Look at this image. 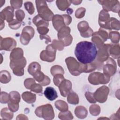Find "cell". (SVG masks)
<instances>
[{
	"label": "cell",
	"mask_w": 120,
	"mask_h": 120,
	"mask_svg": "<svg viewBox=\"0 0 120 120\" xmlns=\"http://www.w3.org/2000/svg\"><path fill=\"white\" fill-rule=\"evenodd\" d=\"M64 79H65V78L63 75V74H62V75H61L60 74H56L55 75H54L53 82L55 85L59 87L60 83Z\"/></svg>",
	"instance_id": "35"
},
{
	"label": "cell",
	"mask_w": 120,
	"mask_h": 120,
	"mask_svg": "<svg viewBox=\"0 0 120 120\" xmlns=\"http://www.w3.org/2000/svg\"><path fill=\"white\" fill-rule=\"evenodd\" d=\"M61 95L63 97H66L72 88V83L69 80L64 79L59 86Z\"/></svg>",
	"instance_id": "19"
},
{
	"label": "cell",
	"mask_w": 120,
	"mask_h": 120,
	"mask_svg": "<svg viewBox=\"0 0 120 120\" xmlns=\"http://www.w3.org/2000/svg\"><path fill=\"white\" fill-rule=\"evenodd\" d=\"M78 29L81 35L84 38H88L93 34L92 30L89 27L88 23L86 21H82L78 23Z\"/></svg>",
	"instance_id": "16"
},
{
	"label": "cell",
	"mask_w": 120,
	"mask_h": 120,
	"mask_svg": "<svg viewBox=\"0 0 120 120\" xmlns=\"http://www.w3.org/2000/svg\"><path fill=\"white\" fill-rule=\"evenodd\" d=\"M23 51L20 48L13 49L10 55L11 61L16 60L22 58L23 57Z\"/></svg>",
	"instance_id": "23"
},
{
	"label": "cell",
	"mask_w": 120,
	"mask_h": 120,
	"mask_svg": "<svg viewBox=\"0 0 120 120\" xmlns=\"http://www.w3.org/2000/svg\"><path fill=\"white\" fill-rule=\"evenodd\" d=\"M26 60L24 57L16 60L10 61V66L13 70V73L17 76H22L24 74L23 68L26 64Z\"/></svg>",
	"instance_id": "4"
},
{
	"label": "cell",
	"mask_w": 120,
	"mask_h": 120,
	"mask_svg": "<svg viewBox=\"0 0 120 120\" xmlns=\"http://www.w3.org/2000/svg\"><path fill=\"white\" fill-rule=\"evenodd\" d=\"M111 45L105 44L102 47L98 49V51L97 52V60L103 62L106 60L109 56L110 48Z\"/></svg>",
	"instance_id": "14"
},
{
	"label": "cell",
	"mask_w": 120,
	"mask_h": 120,
	"mask_svg": "<svg viewBox=\"0 0 120 120\" xmlns=\"http://www.w3.org/2000/svg\"><path fill=\"white\" fill-rule=\"evenodd\" d=\"M93 107L94 108L93 109L91 107H90V113L93 115H98L99 114L100 112V107L97 105H92Z\"/></svg>",
	"instance_id": "42"
},
{
	"label": "cell",
	"mask_w": 120,
	"mask_h": 120,
	"mask_svg": "<svg viewBox=\"0 0 120 120\" xmlns=\"http://www.w3.org/2000/svg\"><path fill=\"white\" fill-rule=\"evenodd\" d=\"M35 82L33 79H32V78H28L27 79H26L25 80L24 84V86H25V88H26L28 89H30L31 85Z\"/></svg>",
	"instance_id": "47"
},
{
	"label": "cell",
	"mask_w": 120,
	"mask_h": 120,
	"mask_svg": "<svg viewBox=\"0 0 120 120\" xmlns=\"http://www.w3.org/2000/svg\"><path fill=\"white\" fill-rule=\"evenodd\" d=\"M67 100L69 103L71 104L76 105L79 103L78 95L74 92H71L68 93Z\"/></svg>",
	"instance_id": "29"
},
{
	"label": "cell",
	"mask_w": 120,
	"mask_h": 120,
	"mask_svg": "<svg viewBox=\"0 0 120 120\" xmlns=\"http://www.w3.org/2000/svg\"><path fill=\"white\" fill-rule=\"evenodd\" d=\"M119 45H111L109 50L110 54L114 58H119L120 56V51H119Z\"/></svg>",
	"instance_id": "27"
},
{
	"label": "cell",
	"mask_w": 120,
	"mask_h": 120,
	"mask_svg": "<svg viewBox=\"0 0 120 120\" xmlns=\"http://www.w3.org/2000/svg\"><path fill=\"white\" fill-rule=\"evenodd\" d=\"M110 27L111 29L119 30L120 29L119 21L115 18H111L110 20Z\"/></svg>",
	"instance_id": "32"
},
{
	"label": "cell",
	"mask_w": 120,
	"mask_h": 120,
	"mask_svg": "<svg viewBox=\"0 0 120 120\" xmlns=\"http://www.w3.org/2000/svg\"><path fill=\"white\" fill-rule=\"evenodd\" d=\"M56 71L57 73H59V74H64V71L62 68L61 66H58V65H55L53 66L52 67L51 69V72L52 75H55L56 74Z\"/></svg>",
	"instance_id": "33"
},
{
	"label": "cell",
	"mask_w": 120,
	"mask_h": 120,
	"mask_svg": "<svg viewBox=\"0 0 120 120\" xmlns=\"http://www.w3.org/2000/svg\"><path fill=\"white\" fill-rule=\"evenodd\" d=\"M10 2L12 8L15 9L20 8L22 3V0H10Z\"/></svg>",
	"instance_id": "46"
},
{
	"label": "cell",
	"mask_w": 120,
	"mask_h": 120,
	"mask_svg": "<svg viewBox=\"0 0 120 120\" xmlns=\"http://www.w3.org/2000/svg\"><path fill=\"white\" fill-rule=\"evenodd\" d=\"M0 40V50H5L6 51H11L14 49V48L16 46V41L12 38H2Z\"/></svg>",
	"instance_id": "18"
},
{
	"label": "cell",
	"mask_w": 120,
	"mask_h": 120,
	"mask_svg": "<svg viewBox=\"0 0 120 120\" xmlns=\"http://www.w3.org/2000/svg\"><path fill=\"white\" fill-rule=\"evenodd\" d=\"M110 16L107 12L103 10L100 11L99 15V24L103 28L111 30L110 27Z\"/></svg>",
	"instance_id": "15"
},
{
	"label": "cell",
	"mask_w": 120,
	"mask_h": 120,
	"mask_svg": "<svg viewBox=\"0 0 120 120\" xmlns=\"http://www.w3.org/2000/svg\"><path fill=\"white\" fill-rule=\"evenodd\" d=\"M92 35L93 36L91 40L95 45H96L97 47L99 49L104 45L103 43L105 41L98 32L93 33Z\"/></svg>",
	"instance_id": "22"
},
{
	"label": "cell",
	"mask_w": 120,
	"mask_h": 120,
	"mask_svg": "<svg viewBox=\"0 0 120 120\" xmlns=\"http://www.w3.org/2000/svg\"><path fill=\"white\" fill-rule=\"evenodd\" d=\"M44 95L45 98L50 101L55 100L58 97L55 90L52 87H47L44 91Z\"/></svg>",
	"instance_id": "21"
},
{
	"label": "cell",
	"mask_w": 120,
	"mask_h": 120,
	"mask_svg": "<svg viewBox=\"0 0 120 120\" xmlns=\"http://www.w3.org/2000/svg\"><path fill=\"white\" fill-rule=\"evenodd\" d=\"M109 92V89L105 86H103L97 90L93 93L94 97L96 101L100 103H104L106 101L107 95Z\"/></svg>",
	"instance_id": "12"
},
{
	"label": "cell",
	"mask_w": 120,
	"mask_h": 120,
	"mask_svg": "<svg viewBox=\"0 0 120 120\" xmlns=\"http://www.w3.org/2000/svg\"><path fill=\"white\" fill-rule=\"evenodd\" d=\"M70 32V29L68 26L63 27L59 31L58 38L64 46L69 45L72 43L73 38L72 36L69 34Z\"/></svg>",
	"instance_id": "7"
},
{
	"label": "cell",
	"mask_w": 120,
	"mask_h": 120,
	"mask_svg": "<svg viewBox=\"0 0 120 120\" xmlns=\"http://www.w3.org/2000/svg\"><path fill=\"white\" fill-rule=\"evenodd\" d=\"M98 51L95 44L87 41H81L76 45L75 54L81 63H91L96 59Z\"/></svg>",
	"instance_id": "1"
},
{
	"label": "cell",
	"mask_w": 120,
	"mask_h": 120,
	"mask_svg": "<svg viewBox=\"0 0 120 120\" xmlns=\"http://www.w3.org/2000/svg\"><path fill=\"white\" fill-rule=\"evenodd\" d=\"M71 0H57L56 5L58 8L61 10H65L70 5Z\"/></svg>",
	"instance_id": "28"
},
{
	"label": "cell",
	"mask_w": 120,
	"mask_h": 120,
	"mask_svg": "<svg viewBox=\"0 0 120 120\" xmlns=\"http://www.w3.org/2000/svg\"><path fill=\"white\" fill-rule=\"evenodd\" d=\"M23 99L28 103H32L36 100V95L30 92H25L22 94Z\"/></svg>",
	"instance_id": "25"
},
{
	"label": "cell",
	"mask_w": 120,
	"mask_h": 120,
	"mask_svg": "<svg viewBox=\"0 0 120 120\" xmlns=\"http://www.w3.org/2000/svg\"><path fill=\"white\" fill-rule=\"evenodd\" d=\"M30 89L31 91L37 93H42V86L38 84H36L35 82L31 85Z\"/></svg>",
	"instance_id": "39"
},
{
	"label": "cell",
	"mask_w": 120,
	"mask_h": 120,
	"mask_svg": "<svg viewBox=\"0 0 120 120\" xmlns=\"http://www.w3.org/2000/svg\"><path fill=\"white\" fill-rule=\"evenodd\" d=\"M35 2L38 15L46 21L52 20L53 14L48 8L46 2L45 0H36Z\"/></svg>",
	"instance_id": "2"
},
{
	"label": "cell",
	"mask_w": 120,
	"mask_h": 120,
	"mask_svg": "<svg viewBox=\"0 0 120 120\" xmlns=\"http://www.w3.org/2000/svg\"><path fill=\"white\" fill-rule=\"evenodd\" d=\"M9 100L8 102L9 110L15 112L18 110L19 108V103L20 101L19 93L16 91L11 92L9 94Z\"/></svg>",
	"instance_id": "9"
},
{
	"label": "cell",
	"mask_w": 120,
	"mask_h": 120,
	"mask_svg": "<svg viewBox=\"0 0 120 120\" xmlns=\"http://www.w3.org/2000/svg\"><path fill=\"white\" fill-rule=\"evenodd\" d=\"M50 83V79L49 78V77L45 75L44 80L42 82H40L39 83L41 84L42 85L45 86V85H47L49 84Z\"/></svg>",
	"instance_id": "50"
},
{
	"label": "cell",
	"mask_w": 120,
	"mask_h": 120,
	"mask_svg": "<svg viewBox=\"0 0 120 120\" xmlns=\"http://www.w3.org/2000/svg\"><path fill=\"white\" fill-rule=\"evenodd\" d=\"M14 8L8 6L3 9L0 12V25L2 26V23L4 24V20L9 22L13 19Z\"/></svg>",
	"instance_id": "13"
},
{
	"label": "cell",
	"mask_w": 120,
	"mask_h": 120,
	"mask_svg": "<svg viewBox=\"0 0 120 120\" xmlns=\"http://www.w3.org/2000/svg\"><path fill=\"white\" fill-rule=\"evenodd\" d=\"M119 33L116 31L110 32L109 35V38L113 43H118L119 41Z\"/></svg>",
	"instance_id": "34"
},
{
	"label": "cell",
	"mask_w": 120,
	"mask_h": 120,
	"mask_svg": "<svg viewBox=\"0 0 120 120\" xmlns=\"http://www.w3.org/2000/svg\"><path fill=\"white\" fill-rule=\"evenodd\" d=\"M82 0L79 1V0H71V3H73L74 5H78L80 4L82 2Z\"/></svg>",
	"instance_id": "52"
},
{
	"label": "cell",
	"mask_w": 120,
	"mask_h": 120,
	"mask_svg": "<svg viewBox=\"0 0 120 120\" xmlns=\"http://www.w3.org/2000/svg\"><path fill=\"white\" fill-rule=\"evenodd\" d=\"M24 7L25 9L30 15H32L34 13L35 9L32 2L30 1L25 2L24 3Z\"/></svg>",
	"instance_id": "36"
},
{
	"label": "cell",
	"mask_w": 120,
	"mask_h": 120,
	"mask_svg": "<svg viewBox=\"0 0 120 120\" xmlns=\"http://www.w3.org/2000/svg\"><path fill=\"white\" fill-rule=\"evenodd\" d=\"M85 9L83 8H80L76 10L75 16L77 18H81L84 16Z\"/></svg>",
	"instance_id": "43"
},
{
	"label": "cell",
	"mask_w": 120,
	"mask_h": 120,
	"mask_svg": "<svg viewBox=\"0 0 120 120\" xmlns=\"http://www.w3.org/2000/svg\"><path fill=\"white\" fill-rule=\"evenodd\" d=\"M34 35V30L30 26L25 27L22 30L20 41L24 45H27Z\"/></svg>",
	"instance_id": "11"
},
{
	"label": "cell",
	"mask_w": 120,
	"mask_h": 120,
	"mask_svg": "<svg viewBox=\"0 0 120 120\" xmlns=\"http://www.w3.org/2000/svg\"><path fill=\"white\" fill-rule=\"evenodd\" d=\"M102 5L104 10L108 12L112 11L114 12L119 11L120 3L118 0H101L98 1Z\"/></svg>",
	"instance_id": "10"
},
{
	"label": "cell",
	"mask_w": 120,
	"mask_h": 120,
	"mask_svg": "<svg viewBox=\"0 0 120 120\" xmlns=\"http://www.w3.org/2000/svg\"><path fill=\"white\" fill-rule=\"evenodd\" d=\"M15 16L17 20L21 22L23 20L25 16V14L23 10H18L15 12Z\"/></svg>",
	"instance_id": "44"
},
{
	"label": "cell",
	"mask_w": 120,
	"mask_h": 120,
	"mask_svg": "<svg viewBox=\"0 0 120 120\" xmlns=\"http://www.w3.org/2000/svg\"><path fill=\"white\" fill-rule=\"evenodd\" d=\"M110 76L100 72H95L90 74L88 77L89 82L94 85L107 83L110 81Z\"/></svg>",
	"instance_id": "5"
},
{
	"label": "cell",
	"mask_w": 120,
	"mask_h": 120,
	"mask_svg": "<svg viewBox=\"0 0 120 120\" xmlns=\"http://www.w3.org/2000/svg\"><path fill=\"white\" fill-rule=\"evenodd\" d=\"M35 112L38 117H43L44 119H52L54 116L53 108L50 104H47L37 108Z\"/></svg>",
	"instance_id": "3"
},
{
	"label": "cell",
	"mask_w": 120,
	"mask_h": 120,
	"mask_svg": "<svg viewBox=\"0 0 120 120\" xmlns=\"http://www.w3.org/2000/svg\"><path fill=\"white\" fill-rule=\"evenodd\" d=\"M52 45L55 49H58L59 51L63 50V47L64 46V45L61 42L59 41L56 40H53Z\"/></svg>",
	"instance_id": "41"
},
{
	"label": "cell",
	"mask_w": 120,
	"mask_h": 120,
	"mask_svg": "<svg viewBox=\"0 0 120 120\" xmlns=\"http://www.w3.org/2000/svg\"><path fill=\"white\" fill-rule=\"evenodd\" d=\"M40 66L39 63L36 62H33L29 65L28 71L30 75H33L37 72L40 71Z\"/></svg>",
	"instance_id": "26"
},
{
	"label": "cell",
	"mask_w": 120,
	"mask_h": 120,
	"mask_svg": "<svg viewBox=\"0 0 120 120\" xmlns=\"http://www.w3.org/2000/svg\"><path fill=\"white\" fill-rule=\"evenodd\" d=\"M33 22L36 25L37 28L41 27H48L49 25V22L41 18L38 15L33 18Z\"/></svg>",
	"instance_id": "24"
},
{
	"label": "cell",
	"mask_w": 120,
	"mask_h": 120,
	"mask_svg": "<svg viewBox=\"0 0 120 120\" xmlns=\"http://www.w3.org/2000/svg\"><path fill=\"white\" fill-rule=\"evenodd\" d=\"M65 61L69 72L73 75H78L81 73V63L78 62L73 57L67 58Z\"/></svg>",
	"instance_id": "6"
},
{
	"label": "cell",
	"mask_w": 120,
	"mask_h": 120,
	"mask_svg": "<svg viewBox=\"0 0 120 120\" xmlns=\"http://www.w3.org/2000/svg\"><path fill=\"white\" fill-rule=\"evenodd\" d=\"M85 95L86 98L90 103H94L97 102L94 97L93 93L89 92H86Z\"/></svg>",
	"instance_id": "45"
},
{
	"label": "cell",
	"mask_w": 120,
	"mask_h": 120,
	"mask_svg": "<svg viewBox=\"0 0 120 120\" xmlns=\"http://www.w3.org/2000/svg\"><path fill=\"white\" fill-rule=\"evenodd\" d=\"M55 49L52 44L47 46L45 50L43 51L40 53V59L44 61L52 62L55 58Z\"/></svg>",
	"instance_id": "8"
},
{
	"label": "cell",
	"mask_w": 120,
	"mask_h": 120,
	"mask_svg": "<svg viewBox=\"0 0 120 120\" xmlns=\"http://www.w3.org/2000/svg\"><path fill=\"white\" fill-rule=\"evenodd\" d=\"M40 38L41 39H46V44H47L48 42H51V38H50V37L48 35H40Z\"/></svg>",
	"instance_id": "51"
},
{
	"label": "cell",
	"mask_w": 120,
	"mask_h": 120,
	"mask_svg": "<svg viewBox=\"0 0 120 120\" xmlns=\"http://www.w3.org/2000/svg\"><path fill=\"white\" fill-rule=\"evenodd\" d=\"M75 110L79 111L80 112H78L77 113H75V115H76V116L78 118H81V119H83L84 118H85L87 116V112H82L83 111L86 110V108L83 107V106H79L76 107V108H75Z\"/></svg>",
	"instance_id": "31"
},
{
	"label": "cell",
	"mask_w": 120,
	"mask_h": 120,
	"mask_svg": "<svg viewBox=\"0 0 120 120\" xmlns=\"http://www.w3.org/2000/svg\"><path fill=\"white\" fill-rule=\"evenodd\" d=\"M116 70V65L115 62L112 58H108L106 64L104 66L103 68L104 73L110 76L115 74Z\"/></svg>",
	"instance_id": "17"
},
{
	"label": "cell",
	"mask_w": 120,
	"mask_h": 120,
	"mask_svg": "<svg viewBox=\"0 0 120 120\" xmlns=\"http://www.w3.org/2000/svg\"><path fill=\"white\" fill-rule=\"evenodd\" d=\"M32 76L34 77V79L39 83L44 80L45 76V75L40 71L37 72Z\"/></svg>",
	"instance_id": "37"
},
{
	"label": "cell",
	"mask_w": 120,
	"mask_h": 120,
	"mask_svg": "<svg viewBox=\"0 0 120 120\" xmlns=\"http://www.w3.org/2000/svg\"><path fill=\"white\" fill-rule=\"evenodd\" d=\"M37 30L40 35H45L49 31V30L46 27H41L37 28Z\"/></svg>",
	"instance_id": "48"
},
{
	"label": "cell",
	"mask_w": 120,
	"mask_h": 120,
	"mask_svg": "<svg viewBox=\"0 0 120 120\" xmlns=\"http://www.w3.org/2000/svg\"><path fill=\"white\" fill-rule=\"evenodd\" d=\"M57 103H58L59 104H60L61 105L59 106H57L56 107L59 110L61 111H67L68 109V105L67 104V103L62 101V100H58L56 101Z\"/></svg>",
	"instance_id": "38"
},
{
	"label": "cell",
	"mask_w": 120,
	"mask_h": 120,
	"mask_svg": "<svg viewBox=\"0 0 120 120\" xmlns=\"http://www.w3.org/2000/svg\"><path fill=\"white\" fill-rule=\"evenodd\" d=\"M21 24V22L17 20H13L12 21L9 22V26L10 28L13 29H17L19 28Z\"/></svg>",
	"instance_id": "40"
},
{
	"label": "cell",
	"mask_w": 120,
	"mask_h": 120,
	"mask_svg": "<svg viewBox=\"0 0 120 120\" xmlns=\"http://www.w3.org/2000/svg\"><path fill=\"white\" fill-rule=\"evenodd\" d=\"M52 19L53 27L57 31H59L61 28L65 27L66 25L62 15H55Z\"/></svg>",
	"instance_id": "20"
},
{
	"label": "cell",
	"mask_w": 120,
	"mask_h": 120,
	"mask_svg": "<svg viewBox=\"0 0 120 120\" xmlns=\"http://www.w3.org/2000/svg\"><path fill=\"white\" fill-rule=\"evenodd\" d=\"M11 79L10 73L6 70L1 71L0 72V82L3 83H8Z\"/></svg>",
	"instance_id": "30"
},
{
	"label": "cell",
	"mask_w": 120,
	"mask_h": 120,
	"mask_svg": "<svg viewBox=\"0 0 120 120\" xmlns=\"http://www.w3.org/2000/svg\"><path fill=\"white\" fill-rule=\"evenodd\" d=\"M62 16H63V17L64 18V19L65 25H69L70 23L72 21V18L69 15H62Z\"/></svg>",
	"instance_id": "49"
}]
</instances>
